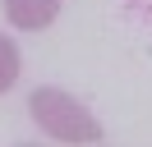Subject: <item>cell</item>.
Here are the masks:
<instances>
[{
	"instance_id": "1",
	"label": "cell",
	"mask_w": 152,
	"mask_h": 147,
	"mask_svg": "<svg viewBox=\"0 0 152 147\" xmlns=\"http://www.w3.org/2000/svg\"><path fill=\"white\" fill-rule=\"evenodd\" d=\"M28 115L42 124V133H51L56 143H102V119L83 106L78 97L60 87H37L28 97Z\"/></svg>"
},
{
	"instance_id": "2",
	"label": "cell",
	"mask_w": 152,
	"mask_h": 147,
	"mask_svg": "<svg viewBox=\"0 0 152 147\" xmlns=\"http://www.w3.org/2000/svg\"><path fill=\"white\" fill-rule=\"evenodd\" d=\"M60 14V0H5V18L23 32H42Z\"/></svg>"
},
{
	"instance_id": "3",
	"label": "cell",
	"mask_w": 152,
	"mask_h": 147,
	"mask_svg": "<svg viewBox=\"0 0 152 147\" xmlns=\"http://www.w3.org/2000/svg\"><path fill=\"white\" fill-rule=\"evenodd\" d=\"M14 83H19V46L0 37V92H10Z\"/></svg>"
},
{
	"instance_id": "4",
	"label": "cell",
	"mask_w": 152,
	"mask_h": 147,
	"mask_svg": "<svg viewBox=\"0 0 152 147\" xmlns=\"http://www.w3.org/2000/svg\"><path fill=\"white\" fill-rule=\"evenodd\" d=\"M19 147H32V143H19Z\"/></svg>"
}]
</instances>
